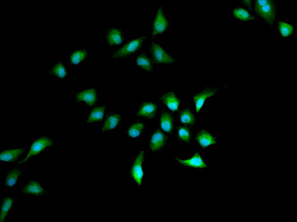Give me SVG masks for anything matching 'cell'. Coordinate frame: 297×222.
<instances>
[{
	"mask_svg": "<svg viewBox=\"0 0 297 222\" xmlns=\"http://www.w3.org/2000/svg\"><path fill=\"white\" fill-rule=\"evenodd\" d=\"M145 150H141L138 151L130 168L131 179L138 186H142L145 177Z\"/></svg>",
	"mask_w": 297,
	"mask_h": 222,
	"instance_id": "obj_4",
	"label": "cell"
},
{
	"mask_svg": "<svg viewBox=\"0 0 297 222\" xmlns=\"http://www.w3.org/2000/svg\"><path fill=\"white\" fill-rule=\"evenodd\" d=\"M75 100L82 106H94L98 103V94L94 88H85L75 94Z\"/></svg>",
	"mask_w": 297,
	"mask_h": 222,
	"instance_id": "obj_10",
	"label": "cell"
},
{
	"mask_svg": "<svg viewBox=\"0 0 297 222\" xmlns=\"http://www.w3.org/2000/svg\"><path fill=\"white\" fill-rule=\"evenodd\" d=\"M243 3H244L245 4H247V5H246V6H247L248 9H250L251 3H252V2H251V1H243Z\"/></svg>",
	"mask_w": 297,
	"mask_h": 222,
	"instance_id": "obj_30",
	"label": "cell"
},
{
	"mask_svg": "<svg viewBox=\"0 0 297 222\" xmlns=\"http://www.w3.org/2000/svg\"><path fill=\"white\" fill-rule=\"evenodd\" d=\"M159 99L163 106L170 113L177 114L181 111L182 102L174 92H167L161 95Z\"/></svg>",
	"mask_w": 297,
	"mask_h": 222,
	"instance_id": "obj_11",
	"label": "cell"
},
{
	"mask_svg": "<svg viewBox=\"0 0 297 222\" xmlns=\"http://www.w3.org/2000/svg\"><path fill=\"white\" fill-rule=\"evenodd\" d=\"M178 123L185 126H192L195 124L196 117L193 112L190 109L186 108L182 110L178 113Z\"/></svg>",
	"mask_w": 297,
	"mask_h": 222,
	"instance_id": "obj_24",
	"label": "cell"
},
{
	"mask_svg": "<svg viewBox=\"0 0 297 222\" xmlns=\"http://www.w3.org/2000/svg\"><path fill=\"white\" fill-rule=\"evenodd\" d=\"M150 58L155 65H169L175 62L174 55L159 41L153 40L148 48Z\"/></svg>",
	"mask_w": 297,
	"mask_h": 222,
	"instance_id": "obj_2",
	"label": "cell"
},
{
	"mask_svg": "<svg viewBox=\"0 0 297 222\" xmlns=\"http://www.w3.org/2000/svg\"><path fill=\"white\" fill-rule=\"evenodd\" d=\"M158 106L153 102H142L136 116L142 120H156L158 116Z\"/></svg>",
	"mask_w": 297,
	"mask_h": 222,
	"instance_id": "obj_14",
	"label": "cell"
},
{
	"mask_svg": "<svg viewBox=\"0 0 297 222\" xmlns=\"http://www.w3.org/2000/svg\"><path fill=\"white\" fill-rule=\"evenodd\" d=\"M179 164L184 167L194 168V169L203 170L207 168L206 163H204L203 156L201 153H197L186 160H180L176 159Z\"/></svg>",
	"mask_w": 297,
	"mask_h": 222,
	"instance_id": "obj_20",
	"label": "cell"
},
{
	"mask_svg": "<svg viewBox=\"0 0 297 222\" xmlns=\"http://www.w3.org/2000/svg\"><path fill=\"white\" fill-rule=\"evenodd\" d=\"M106 109V106H101L94 107L91 110L88 114L86 123L87 124H96L103 120Z\"/></svg>",
	"mask_w": 297,
	"mask_h": 222,
	"instance_id": "obj_26",
	"label": "cell"
},
{
	"mask_svg": "<svg viewBox=\"0 0 297 222\" xmlns=\"http://www.w3.org/2000/svg\"><path fill=\"white\" fill-rule=\"evenodd\" d=\"M21 191L24 196L31 197L45 196L48 194L47 189L40 180L31 179L24 183Z\"/></svg>",
	"mask_w": 297,
	"mask_h": 222,
	"instance_id": "obj_8",
	"label": "cell"
},
{
	"mask_svg": "<svg viewBox=\"0 0 297 222\" xmlns=\"http://www.w3.org/2000/svg\"><path fill=\"white\" fill-rule=\"evenodd\" d=\"M132 65L140 68V69H144L147 70V72H151L153 70L154 63H153L150 57L146 55L144 52H140L133 57Z\"/></svg>",
	"mask_w": 297,
	"mask_h": 222,
	"instance_id": "obj_22",
	"label": "cell"
},
{
	"mask_svg": "<svg viewBox=\"0 0 297 222\" xmlns=\"http://www.w3.org/2000/svg\"><path fill=\"white\" fill-rule=\"evenodd\" d=\"M160 126L161 130L165 133H173L174 130V118L171 113L162 111L160 116Z\"/></svg>",
	"mask_w": 297,
	"mask_h": 222,
	"instance_id": "obj_23",
	"label": "cell"
},
{
	"mask_svg": "<svg viewBox=\"0 0 297 222\" xmlns=\"http://www.w3.org/2000/svg\"><path fill=\"white\" fill-rule=\"evenodd\" d=\"M121 125V116L118 113H110L106 116L101 128L102 134L115 131Z\"/></svg>",
	"mask_w": 297,
	"mask_h": 222,
	"instance_id": "obj_17",
	"label": "cell"
},
{
	"mask_svg": "<svg viewBox=\"0 0 297 222\" xmlns=\"http://www.w3.org/2000/svg\"><path fill=\"white\" fill-rule=\"evenodd\" d=\"M26 148L16 149L7 148L2 149L0 154V161L1 162H7L11 163H19L22 162V158L25 157Z\"/></svg>",
	"mask_w": 297,
	"mask_h": 222,
	"instance_id": "obj_12",
	"label": "cell"
},
{
	"mask_svg": "<svg viewBox=\"0 0 297 222\" xmlns=\"http://www.w3.org/2000/svg\"><path fill=\"white\" fill-rule=\"evenodd\" d=\"M233 14L235 18L240 21L247 22L256 19L247 10L242 7H236L233 10Z\"/></svg>",
	"mask_w": 297,
	"mask_h": 222,
	"instance_id": "obj_28",
	"label": "cell"
},
{
	"mask_svg": "<svg viewBox=\"0 0 297 222\" xmlns=\"http://www.w3.org/2000/svg\"><path fill=\"white\" fill-rule=\"evenodd\" d=\"M54 145V140L49 136L42 135L33 139L28 151V155L23 158L21 163H26L31 158L40 156L48 148L53 147Z\"/></svg>",
	"mask_w": 297,
	"mask_h": 222,
	"instance_id": "obj_3",
	"label": "cell"
},
{
	"mask_svg": "<svg viewBox=\"0 0 297 222\" xmlns=\"http://www.w3.org/2000/svg\"><path fill=\"white\" fill-rule=\"evenodd\" d=\"M277 28L281 36L285 38L291 35L294 30L293 26L291 24L284 23V22H279L277 24Z\"/></svg>",
	"mask_w": 297,
	"mask_h": 222,
	"instance_id": "obj_29",
	"label": "cell"
},
{
	"mask_svg": "<svg viewBox=\"0 0 297 222\" xmlns=\"http://www.w3.org/2000/svg\"><path fill=\"white\" fill-rule=\"evenodd\" d=\"M276 1L271 0V2L266 6L254 9V11L258 16L272 26H273L275 18H276Z\"/></svg>",
	"mask_w": 297,
	"mask_h": 222,
	"instance_id": "obj_15",
	"label": "cell"
},
{
	"mask_svg": "<svg viewBox=\"0 0 297 222\" xmlns=\"http://www.w3.org/2000/svg\"><path fill=\"white\" fill-rule=\"evenodd\" d=\"M194 139L201 147L206 149L217 144L218 139L206 130H201L195 134Z\"/></svg>",
	"mask_w": 297,
	"mask_h": 222,
	"instance_id": "obj_18",
	"label": "cell"
},
{
	"mask_svg": "<svg viewBox=\"0 0 297 222\" xmlns=\"http://www.w3.org/2000/svg\"><path fill=\"white\" fill-rule=\"evenodd\" d=\"M147 36H132L120 47L116 48L114 52L107 59L108 60L126 59L131 55H135L140 52L143 41Z\"/></svg>",
	"mask_w": 297,
	"mask_h": 222,
	"instance_id": "obj_1",
	"label": "cell"
},
{
	"mask_svg": "<svg viewBox=\"0 0 297 222\" xmlns=\"http://www.w3.org/2000/svg\"><path fill=\"white\" fill-rule=\"evenodd\" d=\"M176 137L178 140L182 142L189 143L191 142L193 138V132L189 126L178 127L176 130Z\"/></svg>",
	"mask_w": 297,
	"mask_h": 222,
	"instance_id": "obj_27",
	"label": "cell"
},
{
	"mask_svg": "<svg viewBox=\"0 0 297 222\" xmlns=\"http://www.w3.org/2000/svg\"><path fill=\"white\" fill-rule=\"evenodd\" d=\"M146 128V123L142 120H135L126 128L125 134L132 141L139 140Z\"/></svg>",
	"mask_w": 297,
	"mask_h": 222,
	"instance_id": "obj_16",
	"label": "cell"
},
{
	"mask_svg": "<svg viewBox=\"0 0 297 222\" xmlns=\"http://www.w3.org/2000/svg\"><path fill=\"white\" fill-rule=\"evenodd\" d=\"M90 52L86 48H78L73 50L67 58V62L69 65L80 66L87 62Z\"/></svg>",
	"mask_w": 297,
	"mask_h": 222,
	"instance_id": "obj_19",
	"label": "cell"
},
{
	"mask_svg": "<svg viewBox=\"0 0 297 222\" xmlns=\"http://www.w3.org/2000/svg\"><path fill=\"white\" fill-rule=\"evenodd\" d=\"M104 40L109 47L116 46L118 48L126 42L127 38L125 31L120 27L115 26L107 28L104 33Z\"/></svg>",
	"mask_w": 297,
	"mask_h": 222,
	"instance_id": "obj_7",
	"label": "cell"
},
{
	"mask_svg": "<svg viewBox=\"0 0 297 222\" xmlns=\"http://www.w3.org/2000/svg\"><path fill=\"white\" fill-rule=\"evenodd\" d=\"M48 73L61 82H65L70 75L69 70L67 69L65 61L61 60L60 58L52 63L48 70Z\"/></svg>",
	"mask_w": 297,
	"mask_h": 222,
	"instance_id": "obj_13",
	"label": "cell"
},
{
	"mask_svg": "<svg viewBox=\"0 0 297 222\" xmlns=\"http://www.w3.org/2000/svg\"><path fill=\"white\" fill-rule=\"evenodd\" d=\"M217 94L218 90L212 87H202L194 93L193 102L196 116L203 111L204 107Z\"/></svg>",
	"mask_w": 297,
	"mask_h": 222,
	"instance_id": "obj_6",
	"label": "cell"
},
{
	"mask_svg": "<svg viewBox=\"0 0 297 222\" xmlns=\"http://www.w3.org/2000/svg\"><path fill=\"white\" fill-rule=\"evenodd\" d=\"M169 144V138L161 129L156 128L148 137V147L152 152H161Z\"/></svg>",
	"mask_w": 297,
	"mask_h": 222,
	"instance_id": "obj_9",
	"label": "cell"
},
{
	"mask_svg": "<svg viewBox=\"0 0 297 222\" xmlns=\"http://www.w3.org/2000/svg\"><path fill=\"white\" fill-rule=\"evenodd\" d=\"M170 26L171 24L167 18L166 12L162 7H158L153 17L152 24V40H155L158 35L166 33L170 29Z\"/></svg>",
	"mask_w": 297,
	"mask_h": 222,
	"instance_id": "obj_5",
	"label": "cell"
},
{
	"mask_svg": "<svg viewBox=\"0 0 297 222\" xmlns=\"http://www.w3.org/2000/svg\"><path fill=\"white\" fill-rule=\"evenodd\" d=\"M22 171L19 168H14L7 173L5 186L11 188L12 190L18 188L19 185V179L22 175Z\"/></svg>",
	"mask_w": 297,
	"mask_h": 222,
	"instance_id": "obj_25",
	"label": "cell"
},
{
	"mask_svg": "<svg viewBox=\"0 0 297 222\" xmlns=\"http://www.w3.org/2000/svg\"><path fill=\"white\" fill-rule=\"evenodd\" d=\"M15 198L14 196L6 195L3 197L0 209V221L4 222L11 214L14 213Z\"/></svg>",
	"mask_w": 297,
	"mask_h": 222,
	"instance_id": "obj_21",
	"label": "cell"
}]
</instances>
